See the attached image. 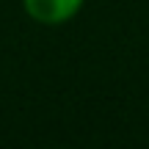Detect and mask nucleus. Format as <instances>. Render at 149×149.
<instances>
[{"mask_svg": "<svg viewBox=\"0 0 149 149\" xmlns=\"http://www.w3.org/2000/svg\"><path fill=\"white\" fill-rule=\"evenodd\" d=\"M86 0H22V11L28 19H33L36 25L58 28L72 22L74 17L83 11Z\"/></svg>", "mask_w": 149, "mask_h": 149, "instance_id": "obj_1", "label": "nucleus"}]
</instances>
